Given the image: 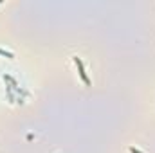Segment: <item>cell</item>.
I'll use <instances>...</instances> for the list:
<instances>
[{
	"mask_svg": "<svg viewBox=\"0 0 155 153\" xmlns=\"http://www.w3.org/2000/svg\"><path fill=\"white\" fill-rule=\"evenodd\" d=\"M0 56H5V58H9V60H13V58H15V54H13V52H9V50H5V49H0Z\"/></svg>",
	"mask_w": 155,
	"mask_h": 153,
	"instance_id": "7a4b0ae2",
	"label": "cell"
},
{
	"mask_svg": "<svg viewBox=\"0 0 155 153\" xmlns=\"http://www.w3.org/2000/svg\"><path fill=\"white\" fill-rule=\"evenodd\" d=\"M130 151H132V153H143V151H139V150H137V148H134V146H132V148H130Z\"/></svg>",
	"mask_w": 155,
	"mask_h": 153,
	"instance_id": "3957f363",
	"label": "cell"
},
{
	"mask_svg": "<svg viewBox=\"0 0 155 153\" xmlns=\"http://www.w3.org/2000/svg\"><path fill=\"white\" fill-rule=\"evenodd\" d=\"M74 63H76L78 72H79V77L83 79V83H85L87 86H90V77L87 76V72H85V67H83V61H81V58H78V56H74Z\"/></svg>",
	"mask_w": 155,
	"mask_h": 153,
	"instance_id": "6da1fadb",
	"label": "cell"
}]
</instances>
